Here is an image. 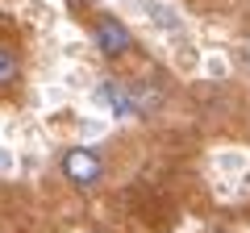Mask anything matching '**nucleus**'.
I'll list each match as a JSON object with an SVG mask.
<instances>
[{
  "label": "nucleus",
  "instance_id": "nucleus-1",
  "mask_svg": "<svg viewBox=\"0 0 250 233\" xmlns=\"http://www.w3.org/2000/svg\"><path fill=\"white\" fill-rule=\"evenodd\" d=\"M59 171L75 183V188H96V183L104 179V158H100L92 146H75V150H67L59 158Z\"/></svg>",
  "mask_w": 250,
  "mask_h": 233
},
{
  "label": "nucleus",
  "instance_id": "nucleus-2",
  "mask_svg": "<svg viewBox=\"0 0 250 233\" xmlns=\"http://www.w3.org/2000/svg\"><path fill=\"white\" fill-rule=\"evenodd\" d=\"M92 38H96V50L104 54V58H125V54L134 50V34H129V25L117 21L113 13H100V17L92 21Z\"/></svg>",
  "mask_w": 250,
  "mask_h": 233
},
{
  "label": "nucleus",
  "instance_id": "nucleus-3",
  "mask_svg": "<svg viewBox=\"0 0 250 233\" xmlns=\"http://www.w3.org/2000/svg\"><path fill=\"white\" fill-rule=\"evenodd\" d=\"M100 100H104V108L113 116H134L138 108L146 104V96L138 88H129V83H117V79H104L100 83Z\"/></svg>",
  "mask_w": 250,
  "mask_h": 233
},
{
  "label": "nucleus",
  "instance_id": "nucleus-4",
  "mask_svg": "<svg viewBox=\"0 0 250 233\" xmlns=\"http://www.w3.org/2000/svg\"><path fill=\"white\" fill-rule=\"evenodd\" d=\"M17 75H21V58L9 50V46H0V92L13 88V83H17Z\"/></svg>",
  "mask_w": 250,
  "mask_h": 233
},
{
  "label": "nucleus",
  "instance_id": "nucleus-5",
  "mask_svg": "<svg viewBox=\"0 0 250 233\" xmlns=\"http://www.w3.org/2000/svg\"><path fill=\"white\" fill-rule=\"evenodd\" d=\"M246 58H250V46H246Z\"/></svg>",
  "mask_w": 250,
  "mask_h": 233
}]
</instances>
